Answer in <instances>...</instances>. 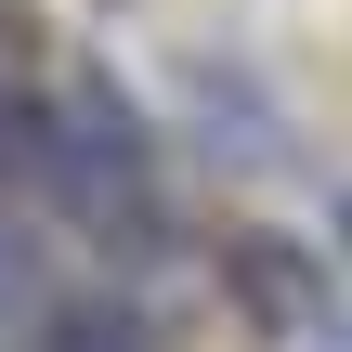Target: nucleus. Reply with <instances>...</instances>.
I'll return each mask as SVG.
<instances>
[{
    "label": "nucleus",
    "mask_w": 352,
    "mask_h": 352,
    "mask_svg": "<svg viewBox=\"0 0 352 352\" xmlns=\"http://www.w3.org/2000/svg\"><path fill=\"white\" fill-rule=\"evenodd\" d=\"M222 287H235V314H248L274 352H300L314 327H327V261H314L300 235H235V248H222Z\"/></svg>",
    "instance_id": "obj_1"
},
{
    "label": "nucleus",
    "mask_w": 352,
    "mask_h": 352,
    "mask_svg": "<svg viewBox=\"0 0 352 352\" xmlns=\"http://www.w3.org/2000/svg\"><path fill=\"white\" fill-rule=\"evenodd\" d=\"M300 352H352V327H340V314H327V327H314V340H300Z\"/></svg>",
    "instance_id": "obj_2"
},
{
    "label": "nucleus",
    "mask_w": 352,
    "mask_h": 352,
    "mask_svg": "<svg viewBox=\"0 0 352 352\" xmlns=\"http://www.w3.org/2000/svg\"><path fill=\"white\" fill-rule=\"evenodd\" d=\"M340 235H352V209H340Z\"/></svg>",
    "instance_id": "obj_3"
}]
</instances>
